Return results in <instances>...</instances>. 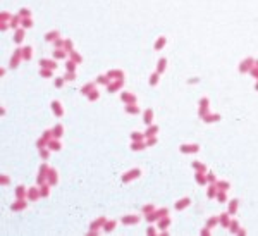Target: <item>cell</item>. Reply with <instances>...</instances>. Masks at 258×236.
I'll return each instance as SVG.
<instances>
[{
	"label": "cell",
	"mask_w": 258,
	"mask_h": 236,
	"mask_svg": "<svg viewBox=\"0 0 258 236\" xmlns=\"http://www.w3.org/2000/svg\"><path fill=\"white\" fill-rule=\"evenodd\" d=\"M21 59H22V49H17L16 52H14L12 59H10V67H17V64H19Z\"/></svg>",
	"instance_id": "cell-1"
},
{
	"label": "cell",
	"mask_w": 258,
	"mask_h": 236,
	"mask_svg": "<svg viewBox=\"0 0 258 236\" xmlns=\"http://www.w3.org/2000/svg\"><path fill=\"white\" fill-rule=\"evenodd\" d=\"M255 62H257V60H253L251 57L244 59L243 62H241V66H239V71H241V72H246V71H248V69L251 67V66H255Z\"/></svg>",
	"instance_id": "cell-2"
},
{
	"label": "cell",
	"mask_w": 258,
	"mask_h": 236,
	"mask_svg": "<svg viewBox=\"0 0 258 236\" xmlns=\"http://www.w3.org/2000/svg\"><path fill=\"white\" fill-rule=\"evenodd\" d=\"M40 66H41V67H45V69H52V71L57 67V64H55L53 60H47V59H41L40 60Z\"/></svg>",
	"instance_id": "cell-3"
},
{
	"label": "cell",
	"mask_w": 258,
	"mask_h": 236,
	"mask_svg": "<svg viewBox=\"0 0 258 236\" xmlns=\"http://www.w3.org/2000/svg\"><path fill=\"white\" fill-rule=\"evenodd\" d=\"M107 74H109L112 79H122V78H124V72L119 71V69H112V71H109Z\"/></svg>",
	"instance_id": "cell-4"
},
{
	"label": "cell",
	"mask_w": 258,
	"mask_h": 236,
	"mask_svg": "<svg viewBox=\"0 0 258 236\" xmlns=\"http://www.w3.org/2000/svg\"><path fill=\"white\" fill-rule=\"evenodd\" d=\"M22 40H24V30H21V28H17V30H16V36H14V41H16V43L19 45V43L22 41Z\"/></svg>",
	"instance_id": "cell-5"
},
{
	"label": "cell",
	"mask_w": 258,
	"mask_h": 236,
	"mask_svg": "<svg viewBox=\"0 0 258 236\" xmlns=\"http://www.w3.org/2000/svg\"><path fill=\"white\" fill-rule=\"evenodd\" d=\"M57 38H60L59 31H48V33L45 35V40H47V41H53V40H57Z\"/></svg>",
	"instance_id": "cell-6"
},
{
	"label": "cell",
	"mask_w": 258,
	"mask_h": 236,
	"mask_svg": "<svg viewBox=\"0 0 258 236\" xmlns=\"http://www.w3.org/2000/svg\"><path fill=\"white\" fill-rule=\"evenodd\" d=\"M165 43H167V38H165V36H160V38L155 41V50H162L164 47H165Z\"/></svg>",
	"instance_id": "cell-7"
},
{
	"label": "cell",
	"mask_w": 258,
	"mask_h": 236,
	"mask_svg": "<svg viewBox=\"0 0 258 236\" xmlns=\"http://www.w3.org/2000/svg\"><path fill=\"white\" fill-rule=\"evenodd\" d=\"M139 176V169H133V171H129V174L124 176V183H128L129 179H133V177H138Z\"/></svg>",
	"instance_id": "cell-8"
},
{
	"label": "cell",
	"mask_w": 258,
	"mask_h": 236,
	"mask_svg": "<svg viewBox=\"0 0 258 236\" xmlns=\"http://www.w3.org/2000/svg\"><path fill=\"white\" fill-rule=\"evenodd\" d=\"M120 86H122V79H119V81H115V83L109 85V91H110V93H114V91H117Z\"/></svg>",
	"instance_id": "cell-9"
},
{
	"label": "cell",
	"mask_w": 258,
	"mask_h": 236,
	"mask_svg": "<svg viewBox=\"0 0 258 236\" xmlns=\"http://www.w3.org/2000/svg\"><path fill=\"white\" fill-rule=\"evenodd\" d=\"M165 67H167V59H160L157 64V72H164Z\"/></svg>",
	"instance_id": "cell-10"
},
{
	"label": "cell",
	"mask_w": 258,
	"mask_h": 236,
	"mask_svg": "<svg viewBox=\"0 0 258 236\" xmlns=\"http://www.w3.org/2000/svg\"><path fill=\"white\" fill-rule=\"evenodd\" d=\"M93 88H95V83H88V85H84V86H83V90H81V91H83L84 95H89V93L93 91Z\"/></svg>",
	"instance_id": "cell-11"
},
{
	"label": "cell",
	"mask_w": 258,
	"mask_h": 236,
	"mask_svg": "<svg viewBox=\"0 0 258 236\" xmlns=\"http://www.w3.org/2000/svg\"><path fill=\"white\" fill-rule=\"evenodd\" d=\"M122 100L128 102V104H134L136 102V97L134 95H129V93H122Z\"/></svg>",
	"instance_id": "cell-12"
},
{
	"label": "cell",
	"mask_w": 258,
	"mask_h": 236,
	"mask_svg": "<svg viewBox=\"0 0 258 236\" xmlns=\"http://www.w3.org/2000/svg\"><path fill=\"white\" fill-rule=\"evenodd\" d=\"M151 119H153V110H151V109H148V110H146V114H145V117H143V121H145V124H150V122H151Z\"/></svg>",
	"instance_id": "cell-13"
},
{
	"label": "cell",
	"mask_w": 258,
	"mask_h": 236,
	"mask_svg": "<svg viewBox=\"0 0 258 236\" xmlns=\"http://www.w3.org/2000/svg\"><path fill=\"white\" fill-rule=\"evenodd\" d=\"M138 221H139V217H136V216H133V217H124V219H122V222H124V224H131V222H133V224H136Z\"/></svg>",
	"instance_id": "cell-14"
},
{
	"label": "cell",
	"mask_w": 258,
	"mask_h": 236,
	"mask_svg": "<svg viewBox=\"0 0 258 236\" xmlns=\"http://www.w3.org/2000/svg\"><path fill=\"white\" fill-rule=\"evenodd\" d=\"M24 193H26L24 186H19V188H17V190H16V197H17V200H24Z\"/></svg>",
	"instance_id": "cell-15"
},
{
	"label": "cell",
	"mask_w": 258,
	"mask_h": 236,
	"mask_svg": "<svg viewBox=\"0 0 258 236\" xmlns=\"http://www.w3.org/2000/svg\"><path fill=\"white\" fill-rule=\"evenodd\" d=\"M52 107H53V110H55V114H57V116H62V114H64V109H60V105H59V102H57V100L52 104Z\"/></svg>",
	"instance_id": "cell-16"
},
{
	"label": "cell",
	"mask_w": 258,
	"mask_h": 236,
	"mask_svg": "<svg viewBox=\"0 0 258 236\" xmlns=\"http://www.w3.org/2000/svg\"><path fill=\"white\" fill-rule=\"evenodd\" d=\"M24 207H26V202H22V200H17V202H16V203L12 205V210H19V208L22 210Z\"/></svg>",
	"instance_id": "cell-17"
},
{
	"label": "cell",
	"mask_w": 258,
	"mask_h": 236,
	"mask_svg": "<svg viewBox=\"0 0 258 236\" xmlns=\"http://www.w3.org/2000/svg\"><path fill=\"white\" fill-rule=\"evenodd\" d=\"M30 57H31V47H24L22 49V59L30 60Z\"/></svg>",
	"instance_id": "cell-18"
},
{
	"label": "cell",
	"mask_w": 258,
	"mask_h": 236,
	"mask_svg": "<svg viewBox=\"0 0 258 236\" xmlns=\"http://www.w3.org/2000/svg\"><path fill=\"white\" fill-rule=\"evenodd\" d=\"M188 205H189V198H182L177 205H176V208H177V210H181V208H184V207H188Z\"/></svg>",
	"instance_id": "cell-19"
},
{
	"label": "cell",
	"mask_w": 258,
	"mask_h": 236,
	"mask_svg": "<svg viewBox=\"0 0 258 236\" xmlns=\"http://www.w3.org/2000/svg\"><path fill=\"white\" fill-rule=\"evenodd\" d=\"M66 52L67 50H55L53 52V59H64L66 57Z\"/></svg>",
	"instance_id": "cell-20"
},
{
	"label": "cell",
	"mask_w": 258,
	"mask_h": 236,
	"mask_svg": "<svg viewBox=\"0 0 258 236\" xmlns=\"http://www.w3.org/2000/svg\"><path fill=\"white\" fill-rule=\"evenodd\" d=\"M97 81H98V83H103V85H110V83H109L110 76H109V74H105V76L102 74V76H98V79H97Z\"/></svg>",
	"instance_id": "cell-21"
},
{
	"label": "cell",
	"mask_w": 258,
	"mask_h": 236,
	"mask_svg": "<svg viewBox=\"0 0 258 236\" xmlns=\"http://www.w3.org/2000/svg\"><path fill=\"white\" fill-rule=\"evenodd\" d=\"M69 54H71V59L74 60V62H76V64H79L81 60H83V59H81V55H79V54H76V52H74V50H72V52H69Z\"/></svg>",
	"instance_id": "cell-22"
},
{
	"label": "cell",
	"mask_w": 258,
	"mask_h": 236,
	"mask_svg": "<svg viewBox=\"0 0 258 236\" xmlns=\"http://www.w3.org/2000/svg\"><path fill=\"white\" fill-rule=\"evenodd\" d=\"M159 74L160 72H153V74H151V78H150V85H151V86H155V85L159 83Z\"/></svg>",
	"instance_id": "cell-23"
},
{
	"label": "cell",
	"mask_w": 258,
	"mask_h": 236,
	"mask_svg": "<svg viewBox=\"0 0 258 236\" xmlns=\"http://www.w3.org/2000/svg\"><path fill=\"white\" fill-rule=\"evenodd\" d=\"M31 26H33L31 17H22V28H31Z\"/></svg>",
	"instance_id": "cell-24"
},
{
	"label": "cell",
	"mask_w": 258,
	"mask_h": 236,
	"mask_svg": "<svg viewBox=\"0 0 258 236\" xmlns=\"http://www.w3.org/2000/svg\"><path fill=\"white\" fill-rule=\"evenodd\" d=\"M47 145H48V148H52V150H59V148H60V145H59V141H57V140H53V141H48Z\"/></svg>",
	"instance_id": "cell-25"
},
{
	"label": "cell",
	"mask_w": 258,
	"mask_h": 236,
	"mask_svg": "<svg viewBox=\"0 0 258 236\" xmlns=\"http://www.w3.org/2000/svg\"><path fill=\"white\" fill-rule=\"evenodd\" d=\"M126 110H128V112H131V114H138V112H139V109L136 107L134 104H131V105H128V107H126Z\"/></svg>",
	"instance_id": "cell-26"
},
{
	"label": "cell",
	"mask_w": 258,
	"mask_h": 236,
	"mask_svg": "<svg viewBox=\"0 0 258 236\" xmlns=\"http://www.w3.org/2000/svg\"><path fill=\"white\" fill-rule=\"evenodd\" d=\"M40 74L43 76V78H52V69H45V67H43L40 71Z\"/></svg>",
	"instance_id": "cell-27"
},
{
	"label": "cell",
	"mask_w": 258,
	"mask_h": 236,
	"mask_svg": "<svg viewBox=\"0 0 258 236\" xmlns=\"http://www.w3.org/2000/svg\"><path fill=\"white\" fill-rule=\"evenodd\" d=\"M217 221H218L217 217H210V219H208V222H207V227H208V229H212V227L217 224Z\"/></svg>",
	"instance_id": "cell-28"
},
{
	"label": "cell",
	"mask_w": 258,
	"mask_h": 236,
	"mask_svg": "<svg viewBox=\"0 0 258 236\" xmlns=\"http://www.w3.org/2000/svg\"><path fill=\"white\" fill-rule=\"evenodd\" d=\"M64 50L72 52V41H71V40H64Z\"/></svg>",
	"instance_id": "cell-29"
},
{
	"label": "cell",
	"mask_w": 258,
	"mask_h": 236,
	"mask_svg": "<svg viewBox=\"0 0 258 236\" xmlns=\"http://www.w3.org/2000/svg\"><path fill=\"white\" fill-rule=\"evenodd\" d=\"M220 221H222V226H224V227H229V217H227V214H222V216H220Z\"/></svg>",
	"instance_id": "cell-30"
},
{
	"label": "cell",
	"mask_w": 258,
	"mask_h": 236,
	"mask_svg": "<svg viewBox=\"0 0 258 236\" xmlns=\"http://www.w3.org/2000/svg\"><path fill=\"white\" fill-rule=\"evenodd\" d=\"M157 131H159V128H157V126H151V128H150L148 131L145 133V136H153V135H155Z\"/></svg>",
	"instance_id": "cell-31"
},
{
	"label": "cell",
	"mask_w": 258,
	"mask_h": 236,
	"mask_svg": "<svg viewBox=\"0 0 258 236\" xmlns=\"http://www.w3.org/2000/svg\"><path fill=\"white\" fill-rule=\"evenodd\" d=\"M53 131H55L53 135H55V136L59 138V136H62V133H64V128H62V126L59 124V126H55V129H53Z\"/></svg>",
	"instance_id": "cell-32"
},
{
	"label": "cell",
	"mask_w": 258,
	"mask_h": 236,
	"mask_svg": "<svg viewBox=\"0 0 258 236\" xmlns=\"http://www.w3.org/2000/svg\"><path fill=\"white\" fill-rule=\"evenodd\" d=\"M100 224H105V219H103V217H100L97 222H93V224H91V227H93V229H98Z\"/></svg>",
	"instance_id": "cell-33"
},
{
	"label": "cell",
	"mask_w": 258,
	"mask_h": 236,
	"mask_svg": "<svg viewBox=\"0 0 258 236\" xmlns=\"http://www.w3.org/2000/svg\"><path fill=\"white\" fill-rule=\"evenodd\" d=\"M169 222H170V219H169V217H165L164 221H160V222H159V227H162V229H164V227L169 226Z\"/></svg>",
	"instance_id": "cell-34"
},
{
	"label": "cell",
	"mask_w": 258,
	"mask_h": 236,
	"mask_svg": "<svg viewBox=\"0 0 258 236\" xmlns=\"http://www.w3.org/2000/svg\"><path fill=\"white\" fill-rule=\"evenodd\" d=\"M236 208H238V200H232V202H231V207H229L231 214H234V212H236Z\"/></svg>",
	"instance_id": "cell-35"
},
{
	"label": "cell",
	"mask_w": 258,
	"mask_h": 236,
	"mask_svg": "<svg viewBox=\"0 0 258 236\" xmlns=\"http://www.w3.org/2000/svg\"><path fill=\"white\" fill-rule=\"evenodd\" d=\"M19 16H21V17H30L31 12H30L28 9H21V10H19Z\"/></svg>",
	"instance_id": "cell-36"
},
{
	"label": "cell",
	"mask_w": 258,
	"mask_h": 236,
	"mask_svg": "<svg viewBox=\"0 0 258 236\" xmlns=\"http://www.w3.org/2000/svg\"><path fill=\"white\" fill-rule=\"evenodd\" d=\"M203 119H205L207 122H212V121H218L220 117H218L217 114H213V116H207V117H203Z\"/></svg>",
	"instance_id": "cell-37"
},
{
	"label": "cell",
	"mask_w": 258,
	"mask_h": 236,
	"mask_svg": "<svg viewBox=\"0 0 258 236\" xmlns=\"http://www.w3.org/2000/svg\"><path fill=\"white\" fill-rule=\"evenodd\" d=\"M193 167L198 169V171H201V172H205V166H203V164H200V162H193Z\"/></svg>",
	"instance_id": "cell-38"
},
{
	"label": "cell",
	"mask_w": 258,
	"mask_h": 236,
	"mask_svg": "<svg viewBox=\"0 0 258 236\" xmlns=\"http://www.w3.org/2000/svg\"><path fill=\"white\" fill-rule=\"evenodd\" d=\"M196 181H198V183H201V185H205V177H203V172H200V171L196 172Z\"/></svg>",
	"instance_id": "cell-39"
},
{
	"label": "cell",
	"mask_w": 258,
	"mask_h": 236,
	"mask_svg": "<svg viewBox=\"0 0 258 236\" xmlns=\"http://www.w3.org/2000/svg\"><path fill=\"white\" fill-rule=\"evenodd\" d=\"M131 148H133V150H141V148H145V143H141V141H139V143H133Z\"/></svg>",
	"instance_id": "cell-40"
},
{
	"label": "cell",
	"mask_w": 258,
	"mask_h": 236,
	"mask_svg": "<svg viewBox=\"0 0 258 236\" xmlns=\"http://www.w3.org/2000/svg\"><path fill=\"white\" fill-rule=\"evenodd\" d=\"M0 17H2V22H5V21H10V19H12V16H10V14H7V12H2V16H0Z\"/></svg>",
	"instance_id": "cell-41"
},
{
	"label": "cell",
	"mask_w": 258,
	"mask_h": 236,
	"mask_svg": "<svg viewBox=\"0 0 258 236\" xmlns=\"http://www.w3.org/2000/svg\"><path fill=\"white\" fill-rule=\"evenodd\" d=\"M30 198H38V190L36 188H31L30 190Z\"/></svg>",
	"instance_id": "cell-42"
},
{
	"label": "cell",
	"mask_w": 258,
	"mask_h": 236,
	"mask_svg": "<svg viewBox=\"0 0 258 236\" xmlns=\"http://www.w3.org/2000/svg\"><path fill=\"white\" fill-rule=\"evenodd\" d=\"M50 183H55V179H57V174H55V171L53 169H50Z\"/></svg>",
	"instance_id": "cell-43"
},
{
	"label": "cell",
	"mask_w": 258,
	"mask_h": 236,
	"mask_svg": "<svg viewBox=\"0 0 258 236\" xmlns=\"http://www.w3.org/2000/svg\"><path fill=\"white\" fill-rule=\"evenodd\" d=\"M229 226H231V231H232V233H239L238 231V222H236V221H232Z\"/></svg>",
	"instance_id": "cell-44"
},
{
	"label": "cell",
	"mask_w": 258,
	"mask_h": 236,
	"mask_svg": "<svg viewBox=\"0 0 258 236\" xmlns=\"http://www.w3.org/2000/svg\"><path fill=\"white\" fill-rule=\"evenodd\" d=\"M181 150H182V152H196L198 147H181Z\"/></svg>",
	"instance_id": "cell-45"
},
{
	"label": "cell",
	"mask_w": 258,
	"mask_h": 236,
	"mask_svg": "<svg viewBox=\"0 0 258 236\" xmlns=\"http://www.w3.org/2000/svg\"><path fill=\"white\" fill-rule=\"evenodd\" d=\"M67 69L72 72V71L76 69V62H74V60H69V62H67Z\"/></svg>",
	"instance_id": "cell-46"
},
{
	"label": "cell",
	"mask_w": 258,
	"mask_h": 236,
	"mask_svg": "<svg viewBox=\"0 0 258 236\" xmlns=\"http://www.w3.org/2000/svg\"><path fill=\"white\" fill-rule=\"evenodd\" d=\"M215 193H217V190H215V186H210V188H208V198L215 197Z\"/></svg>",
	"instance_id": "cell-47"
},
{
	"label": "cell",
	"mask_w": 258,
	"mask_h": 236,
	"mask_svg": "<svg viewBox=\"0 0 258 236\" xmlns=\"http://www.w3.org/2000/svg\"><path fill=\"white\" fill-rule=\"evenodd\" d=\"M88 98L89 100H97V98H98V91H95V90H93V91L88 95Z\"/></svg>",
	"instance_id": "cell-48"
},
{
	"label": "cell",
	"mask_w": 258,
	"mask_h": 236,
	"mask_svg": "<svg viewBox=\"0 0 258 236\" xmlns=\"http://www.w3.org/2000/svg\"><path fill=\"white\" fill-rule=\"evenodd\" d=\"M218 186H220V190H222V191H226V190H229V183L222 181V183H218Z\"/></svg>",
	"instance_id": "cell-49"
},
{
	"label": "cell",
	"mask_w": 258,
	"mask_h": 236,
	"mask_svg": "<svg viewBox=\"0 0 258 236\" xmlns=\"http://www.w3.org/2000/svg\"><path fill=\"white\" fill-rule=\"evenodd\" d=\"M114 224H115L114 221H112V222H107V224H105V231H112V229H114Z\"/></svg>",
	"instance_id": "cell-50"
},
{
	"label": "cell",
	"mask_w": 258,
	"mask_h": 236,
	"mask_svg": "<svg viewBox=\"0 0 258 236\" xmlns=\"http://www.w3.org/2000/svg\"><path fill=\"white\" fill-rule=\"evenodd\" d=\"M218 202H220V203H224V202H226V193H224V191H222V193H218Z\"/></svg>",
	"instance_id": "cell-51"
},
{
	"label": "cell",
	"mask_w": 258,
	"mask_h": 236,
	"mask_svg": "<svg viewBox=\"0 0 258 236\" xmlns=\"http://www.w3.org/2000/svg\"><path fill=\"white\" fill-rule=\"evenodd\" d=\"M62 85H64V79H62V78H57V79H55V86H59V88H60Z\"/></svg>",
	"instance_id": "cell-52"
},
{
	"label": "cell",
	"mask_w": 258,
	"mask_h": 236,
	"mask_svg": "<svg viewBox=\"0 0 258 236\" xmlns=\"http://www.w3.org/2000/svg\"><path fill=\"white\" fill-rule=\"evenodd\" d=\"M251 74H253V78H257V79H258V66H257V67H253V69H251Z\"/></svg>",
	"instance_id": "cell-53"
},
{
	"label": "cell",
	"mask_w": 258,
	"mask_h": 236,
	"mask_svg": "<svg viewBox=\"0 0 258 236\" xmlns=\"http://www.w3.org/2000/svg\"><path fill=\"white\" fill-rule=\"evenodd\" d=\"M74 78H76V74H74V72H71V71L66 74V79H74Z\"/></svg>",
	"instance_id": "cell-54"
},
{
	"label": "cell",
	"mask_w": 258,
	"mask_h": 236,
	"mask_svg": "<svg viewBox=\"0 0 258 236\" xmlns=\"http://www.w3.org/2000/svg\"><path fill=\"white\" fill-rule=\"evenodd\" d=\"M151 210H153V207H151V205H146L145 208H143V212H151Z\"/></svg>",
	"instance_id": "cell-55"
},
{
	"label": "cell",
	"mask_w": 258,
	"mask_h": 236,
	"mask_svg": "<svg viewBox=\"0 0 258 236\" xmlns=\"http://www.w3.org/2000/svg\"><path fill=\"white\" fill-rule=\"evenodd\" d=\"M141 138H143V135H138V133L133 135V140H141Z\"/></svg>",
	"instance_id": "cell-56"
},
{
	"label": "cell",
	"mask_w": 258,
	"mask_h": 236,
	"mask_svg": "<svg viewBox=\"0 0 258 236\" xmlns=\"http://www.w3.org/2000/svg\"><path fill=\"white\" fill-rule=\"evenodd\" d=\"M47 155H48V152H47V150H41V157L47 159Z\"/></svg>",
	"instance_id": "cell-57"
},
{
	"label": "cell",
	"mask_w": 258,
	"mask_h": 236,
	"mask_svg": "<svg viewBox=\"0 0 258 236\" xmlns=\"http://www.w3.org/2000/svg\"><path fill=\"white\" fill-rule=\"evenodd\" d=\"M257 66H258V60H257Z\"/></svg>",
	"instance_id": "cell-58"
},
{
	"label": "cell",
	"mask_w": 258,
	"mask_h": 236,
	"mask_svg": "<svg viewBox=\"0 0 258 236\" xmlns=\"http://www.w3.org/2000/svg\"><path fill=\"white\" fill-rule=\"evenodd\" d=\"M257 90H258V85H257Z\"/></svg>",
	"instance_id": "cell-59"
}]
</instances>
